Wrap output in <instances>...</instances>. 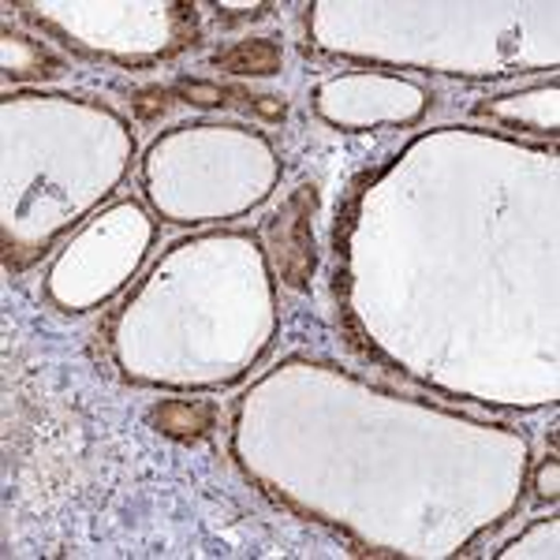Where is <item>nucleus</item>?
I'll return each mask as SVG.
<instances>
[{
	"mask_svg": "<svg viewBox=\"0 0 560 560\" xmlns=\"http://www.w3.org/2000/svg\"><path fill=\"white\" fill-rule=\"evenodd\" d=\"M314 187H300L280 210L269 217V250H273V266L284 277L288 288H303L314 273V236H311V217H314Z\"/></svg>",
	"mask_w": 560,
	"mask_h": 560,
	"instance_id": "obj_1",
	"label": "nucleus"
},
{
	"mask_svg": "<svg viewBox=\"0 0 560 560\" xmlns=\"http://www.w3.org/2000/svg\"><path fill=\"white\" fill-rule=\"evenodd\" d=\"M153 427L165 438L198 441L213 430V404L206 400H165L153 408Z\"/></svg>",
	"mask_w": 560,
	"mask_h": 560,
	"instance_id": "obj_2",
	"label": "nucleus"
},
{
	"mask_svg": "<svg viewBox=\"0 0 560 560\" xmlns=\"http://www.w3.org/2000/svg\"><path fill=\"white\" fill-rule=\"evenodd\" d=\"M213 65L229 75H273L280 68V45L269 38H247L213 52Z\"/></svg>",
	"mask_w": 560,
	"mask_h": 560,
	"instance_id": "obj_3",
	"label": "nucleus"
},
{
	"mask_svg": "<svg viewBox=\"0 0 560 560\" xmlns=\"http://www.w3.org/2000/svg\"><path fill=\"white\" fill-rule=\"evenodd\" d=\"M173 102H176L173 90L150 86V90H139V94H135V113H139L142 120H153V116L168 113V108H173Z\"/></svg>",
	"mask_w": 560,
	"mask_h": 560,
	"instance_id": "obj_4",
	"label": "nucleus"
}]
</instances>
